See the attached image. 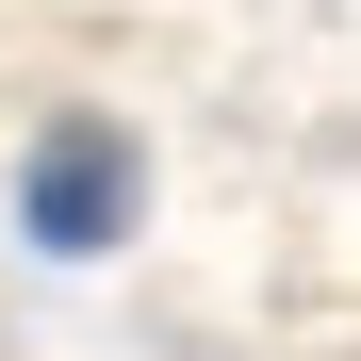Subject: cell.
Returning a JSON list of instances; mask_svg holds the SVG:
<instances>
[{"instance_id": "6da1fadb", "label": "cell", "mask_w": 361, "mask_h": 361, "mask_svg": "<svg viewBox=\"0 0 361 361\" xmlns=\"http://www.w3.org/2000/svg\"><path fill=\"white\" fill-rule=\"evenodd\" d=\"M17 214H33V247H66V263L115 247V230H132V132H115V115H49Z\"/></svg>"}]
</instances>
